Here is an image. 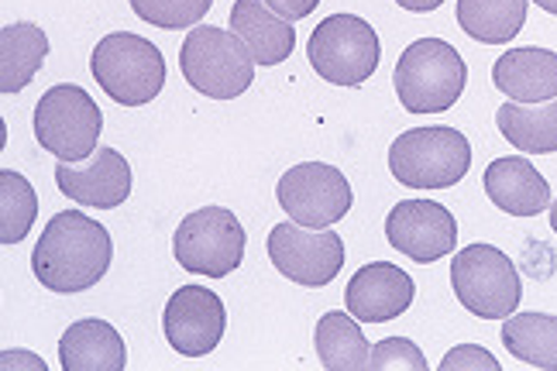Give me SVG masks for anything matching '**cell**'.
Returning <instances> with one entry per match:
<instances>
[{
  "instance_id": "cell-23",
  "label": "cell",
  "mask_w": 557,
  "mask_h": 371,
  "mask_svg": "<svg viewBox=\"0 0 557 371\" xmlns=\"http://www.w3.org/2000/svg\"><path fill=\"white\" fill-rule=\"evenodd\" d=\"M530 0H458V25L482 46H506L527 25Z\"/></svg>"
},
{
  "instance_id": "cell-15",
  "label": "cell",
  "mask_w": 557,
  "mask_h": 371,
  "mask_svg": "<svg viewBox=\"0 0 557 371\" xmlns=\"http://www.w3.org/2000/svg\"><path fill=\"white\" fill-rule=\"evenodd\" d=\"M413 299L417 282L393 261L361 265L345 289V307L358 323H389L410 310Z\"/></svg>"
},
{
  "instance_id": "cell-25",
  "label": "cell",
  "mask_w": 557,
  "mask_h": 371,
  "mask_svg": "<svg viewBox=\"0 0 557 371\" xmlns=\"http://www.w3.org/2000/svg\"><path fill=\"white\" fill-rule=\"evenodd\" d=\"M38 217L35 186L14 169H0V245L11 248L28 237Z\"/></svg>"
},
{
  "instance_id": "cell-29",
  "label": "cell",
  "mask_w": 557,
  "mask_h": 371,
  "mask_svg": "<svg viewBox=\"0 0 557 371\" xmlns=\"http://www.w3.org/2000/svg\"><path fill=\"white\" fill-rule=\"evenodd\" d=\"M265 4L278 14V17H286V21H304L317 11L320 0H265Z\"/></svg>"
},
{
  "instance_id": "cell-28",
  "label": "cell",
  "mask_w": 557,
  "mask_h": 371,
  "mask_svg": "<svg viewBox=\"0 0 557 371\" xmlns=\"http://www.w3.org/2000/svg\"><path fill=\"white\" fill-rule=\"evenodd\" d=\"M441 371H499V361L479 344H458L444 355Z\"/></svg>"
},
{
  "instance_id": "cell-27",
  "label": "cell",
  "mask_w": 557,
  "mask_h": 371,
  "mask_svg": "<svg viewBox=\"0 0 557 371\" xmlns=\"http://www.w3.org/2000/svg\"><path fill=\"white\" fill-rule=\"evenodd\" d=\"M423 351L410 337H385L372 347L369 371H426Z\"/></svg>"
},
{
  "instance_id": "cell-6",
  "label": "cell",
  "mask_w": 557,
  "mask_h": 371,
  "mask_svg": "<svg viewBox=\"0 0 557 371\" xmlns=\"http://www.w3.org/2000/svg\"><path fill=\"white\" fill-rule=\"evenodd\" d=\"M103 131L97 100L76 83H55L35 103V138L59 162H87Z\"/></svg>"
},
{
  "instance_id": "cell-33",
  "label": "cell",
  "mask_w": 557,
  "mask_h": 371,
  "mask_svg": "<svg viewBox=\"0 0 557 371\" xmlns=\"http://www.w3.org/2000/svg\"><path fill=\"white\" fill-rule=\"evenodd\" d=\"M550 227H554V234H557V200L550 203Z\"/></svg>"
},
{
  "instance_id": "cell-21",
  "label": "cell",
  "mask_w": 557,
  "mask_h": 371,
  "mask_svg": "<svg viewBox=\"0 0 557 371\" xmlns=\"http://www.w3.org/2000/svg\"><path fill=\"white\" fill-rule=\"evenodd\" d=\"M313 347L327 371H369L372 347L351 313L331 310L320 317L313 331Z\"/></svg>"
},
{
  "instance_id": "cell-26",
  "label": "cell",
  "mask_w": 557,
  "mask_h": 371,
  "mask_svg": "<svg viewBox=\"0 0 557 371\" xmlns=\"http://www.w3.org/2000/svg\"><path fill=\"white\" fill-rule=\"evenodd\" d=\"M127 4H132V11L145 25L162 28V32H180V28L203 25L213 0H127Z\"/></svg>"
},
{
  "instance_id": "cell-24",
  "label": "cell",
  "mask_w": 557,
  "mask_h": 371,
  "mask_svg": "<svg viewBox=\"0 0 557 371\" xmlns=\"http://www.w3.org/2000/svg\"><path fill=\"white\" fill-rule=\"evenodd\" d=\"M506 351L541 371H557V317L550 313H509L503 320Z\"/></svg>"
},
{
  "instance_id": "cell-8",
  "label": "cell",
  "mask_w": 557,
  "mask_h": 371,
  "mask_svg": "<svg viewBox=\"0 0 557 371\" xmlns=\"http://www.w3.org/2000/svg\"><path fill=\"white\" fill-rule=\"evenodd\" d=\"M451 289L461 307L479 320H506L523 299V282L512 258L479 242L451 258Z\"/></svg>"
},
{
  "instance_id": "cell-18",
  "label": "cell",
  "mask_w": 557,
  "mask_h": 371,
  "mask_svg": "<svg viewBox=\"0 0 557 371\" xmlns=\"http://www.w3.org/2000/svg\"><path fill=\"white\" fill-rule=\"evenodd\" d=\"M231 32L238 35L255 65H278L296 49L293 21L278 17L265 0H234L231 4Z\"/></svg>"
},
{
  "instance_id": "cell-20",
  "label": "cell",
  "mask_w": 557,
  "mask_h": 371,
  "mask_svg": "<svg viewBox=\"0 0 557 371\" xmlns=\"http://www.w3.org/2000/svg\"><path fill=\"white\" fill-rule=\"evenodd\" d=\"M49 38L38 25L28 21H11L0 28V94H21L46 65Z\"/></svg>"
},
{
  "instance_id": "cell-32",
  "label": "cell",
  "mask_w": 557,
  "mask_h": 371,
  "mask_svg": "<svg viewBox=\"0 0 557 371\" xmlns=\"http://www.w3.org/2000/svg\"><path fill=\"white\" fill-rule=\"evenodd\" d=\"M541 11H547V14H557V0H533Z\"/></svg>"
},
{
  "instance_id": "cell-10",
  "label": "cell",
  "mask_w": 557,
  "mask_h": 371,
  "mask_svg": "<svg viewBox=\"0 0 557 371\" xmlns=\"http://www.w3.org/2000/svg\"><path fill=\"white\" fill-rule=\"evenodd\" d=\"M269 261L296 286L320 289L345 269V242L334 227H299L296 221L269 231Z\"/></svg>"
},
{
  "instance_id": "cell-2",
  "label": "cell",
  "mask_w": 557,
  "mask_h": 371,
  "mask_svg": "<svg viewBox=\"0 0 557 371\" xmlns=\"http://www.w3.org/2000/svg\"><path fill=\"white\" fill-rule=\"evenodd\" d=\"M468 65L444 38H420L396 59L393 86L406 114H444L461 100Z\"/></svg>"
},
{
  "instance_id": "cell-31",
  "label": "cell",
  "mask_w": 557,
  "mask_h": 371,
  "mask_svg": "<svg viewBox=\"0 0 557 371\" xmlns=\"http://www.w3.org/2000/svg\"><path fill=\"white\" fill-rule=\"evenodd\" d=\"M403 11H413V14H426V11H437L444 0H396Z\"/></svg>"
},
{
  "instance_id": "cell-14",
  "label": "cell",
  "mask_w": 557,
  "mask_h": 371,
  "mask_svg": "<svg viewBox=\"0 0 557 371\" xmlns=\"http://www.w3.org/2000/svg\"><path fill=\"white\" fill-rule=\"evenodd\" d=\"M55 186L70 200L94 210H117L132 196V165L117 148H97L87 165L59 162Z\"/></svg>"
},
{
  "instance_id": "cell-22",
  "label": "cell",
  "mask_w": 557,
  "mask_h": 371,
  "mask_svg": "<svg viewBox=\"0 0 557 371\" xmlns=\"http://www.w3.org/2000/svg\"><path fill=\"white\" fill-rule=\"evenodd\" d=\"M496 127L509 145L530 156L557 151V97L547 103H503L496 111Z\"/></svg>"
},
{
  "instance_id": "cell-13",
  "label": "cell",
  "mask_w": 557,
  "mask_h": 371,
  "mask_svg": "<svg viewBox=\"0 0 557 371\" xmlns=\"http://www.w3.org/2000/svg\"><path fill=\"white\" fill-rule=\"evenodd\" d=\"M385 242L420 265H431L455 251L458 221L437 200H399L385 217Z\"/></svg>"
},
{
  "instance_id": "cell-17",
  "label": "cell",
  "mask_w": 557,
  "mask_h": 371,
  "mask_svg": "<svg viewBox=\"0 0 557 371\" xmlns=\"http://www.w3.org/2000/svg\"><path fill=\"white\" fill-rule=\"evenodd\" d=\"M492 83L512 103H547L557 97V52L550 49H509L492 65Z\"/></svg>"
},
{
  "instance_id": "cell-19",
  "label": "cell",
  "mask_w": 557,
  "mask_h": 371,
  "mask_svg": "<svg viewBox=\"0 0 557 371\" xmlns=\"http://www.w3.org/2000/svg\"><path fill=\"white\" fill-rule=\"evenodd\" d=\"M62 371H124L127 347L121 331L107 320H76L59 341Z\"/></svg>"
},
{
  "instance_id": "cell-1",
  "label": "cell",
  "mask_w": 557,
  "mask_h": 371,
  "mask_svg": "<svg viewBox=\"0 0 557 371\" xmlns=\"http://www.w3.org/2000/svg\"><path fill=\"white\" fill-rule=\"evenodd\" d=\"M114 261V242L107 227L79 210H62L38 234L32 272L49 293L76 296L94 289Z\"/></svg>"
},
{
  "instance_id": "cell-12",
  "label": "cell",
  "mask_w": 557,
  "mask_h": 371,
  "mask_svg": "<svg viewBox=\"0 0 557 371\" xmlns=\"http://www.w3.org/2000/svg\"><path fill=\"white\" fill-rule=\"evenodd\" d=\"M162 331L169 347L180 358H207L224 341L227 310L218 293L189 282V286H180L169 296L162 313Z\"/></svg>"
},
{
  "instance_id": "cell-11",
  "label": "cell",
  "mask_w": 557,
  "mask_h": 371,
  "mask_svg": "<svg viewBox=\"0 0 557 371\" xmlns=\"http://www.w3.org/2000/svg\"><path fill=\"white\" fill-rule=\"evenodd\" d=\"M275 200L299 227H334L348 217L355 193L341 169L327 162H299L283 172Z\"/></svg>"
},
{
  "instance_id": "cell-16",
  "label": "cell",
  "mask_w": 557,
  "mask_h": 371,
  "mask_svg": "<svg viewBox=\"0 0 557 371\" xmlns=\"http://www.w3.org/2000/svg\"><path fill=\"white\" fill-rule=\"evenodd\" d=\"M482 183H485L488 200L509 217H537V213L550 210L547 180L537 172V165L520 156L496 159L485 169Z\"/></svg>"
},
{
  "instance_id": "cell-4",
  "label": "cell",
  "mask_w": 557,
  "mask_h": 371,
  "mask_svg": "<svg viewBox=\"0 0 557 371\" xmlns=\"http://www.w3.org/2000/svg\"><path fill=\"white\" fill-rule=\"evenodd\" d=\"M180 70L197 94L210 100H234L255 83V59L245 41L227 28H189L180 49Z\"/></svg>"
},
{
  "instance_id": "cell-7",
  "label": "cell",
  "mask_w": 557,
  "mask_h": 371,
  "mask_svg": "<svg viewBox=\"0 0 557 371\" xmlns=\"http://www.w3.org/2000/svg\"><path fill=\"white\" fill-rule=\"evenodd\" d=\"M307 59L313 73L334 86H366L382 59L379 35L366 17L331 14L313 28L307 41Z\"/></svg>"
},
{
  "instance_id": "cell-30",
  "label": "cell",
  "mask_w": 557,
  "mask_h": 371,
  "mask_svg": "<svg viewBox=\"0 0 557 371\" xmlns=\"http://www.w3.org/2000/svg\"><path fill=\"white\" fill-rule=\"evenodd\" d=\"M0 368L4 371H14V368H32V371H46V361L28 355V351H4L0 355Z\"/></svg>"
},
{
  "instance_id": "cell-9",
  "label": "cell",
  "mask_w": 557,
  "mask_h": 371,
  "mask_svg": "<svg viewBox=\"0 0 557 371\" xmlns=\"http://www.w3.org/2000/svg\"><path fill=\"white\" fill-rule=\"evenodd\" d=\"M245 227L227 207H200L186 213L173 234V255L189 275L227 279L245 261Z\"/></svg>"
},
{
  "instance_id": "cell-3",
  "label": "cell",
  "mask_w": 557,
  "mask_h": 371,
  "mask_svg": "<svg viewBox=\"0 0 557 371\" xmlns=\"http://www.w3.org/2000/svg\"><path fill=\"white\" fill-rule=\"evenodd\" d=\"M90 73L114 103L145 107L162 94L165 59L148 38L135 32H111L94 46Z\"/></svg>"
},
{
  "instance_id": "cell-5",
  "label": "cell",
  "mask_w": 557,
  "mask_h": 371,
  "mask_svg": "<svg viewBox=\"0 0 557 371\" xmlns=\"http://www.w3.org/2000/svg\"><path fill=\"white\" fill-rule=\"evenodd\" d=\"M468 169L471 145L455 127H413L389 145V172L406 189H447Z\"/></svg>"
}]
</instances>
